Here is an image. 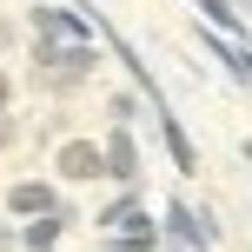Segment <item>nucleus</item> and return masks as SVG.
I'll return each instance as SVG.
<instances>
[{
    "mask_svg": "<svg viewBox=\"0 0 252 252\" xmlns=\"http://www.w3.org/2000/svg\"><path fill=\"white\" fill-rule=\"evenodd\" d=\"M66 173H73V179L100 173V153H93V146H73V153H66Z\"/></svg>",
    "mask_w": 252,
    "mask_h": 252,
    "instance_id": "nucleus-1",
    "label": "nucleus"
},
{
    "mask_svg": "<svg viewBox=\"0 0 252 252\" xmlns=\"http://www.w3.org/2000/svg\"><path fill=\"white\" fill-rule=\"evenodd\" d=\"M13 206H20V213H33V206H47V192H40V186H20V192H13Z\"/></svg>",
    "mask_w": 252,
    "mask_h": 252,
    "instance_id": "nucleus-2",
    "label": "nucleus"
}]
</instances>
